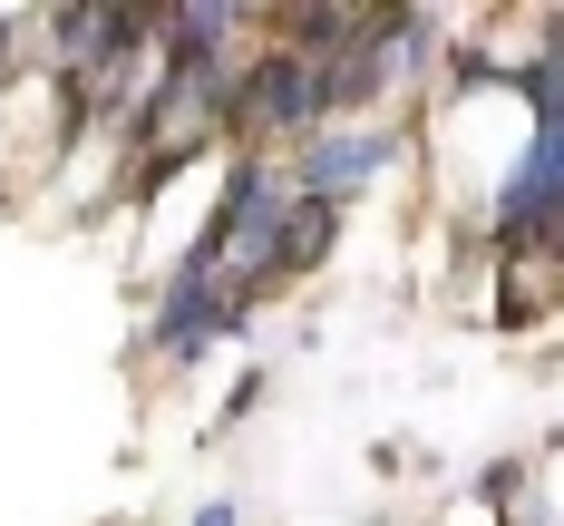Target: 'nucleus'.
Instances as JSON below:
<instances>
[{
    "label": "nucleus",
    "instance_id": "obj_2",
    "mask_svg": "<svg viewBox=\"0 0 564 526\" xmlns=\"http://www.w3.org/2000/svg\"><path fill=\"white\" fill-rule=\"evenodd\" d=\"M399 167V127H370V117H350V127H312L302 147H292V195H312V205H350L370 175Z\"/></svg>",
    "mask_w": 564,
    "mask_h": 526
},
{
    "label": "nucleus",
    "instance_id": "obj_1",
    "mask_svg": "<svg viewBox=\"0 0 564 526\" xmlns=\"http://www.w3.org/2000/svg\"><path fill=\"white\" fill-rule=\"evenodd\" d=\"M555 215H564V127H535L525 137V167L497 185V254L507 264H555Z\"/></svg>",
    "mask_w": 564,
    "mask_h": 526
},
{
    "label": "nucleus",
    "instance_id": "obj_5",
    "mask_svg": "<svg viewBox=\"0 0 564 526\" xmlns=\"http://www.w3.org/2000/svg\"><path fill=\"white\" fill-rule=\"evenodd\" d=\"M467 88H507V58L477 50V40H457L448 50V98H467Z\"/></svg>",
    "mask_w": 564,
    "mask_h": 526
},
{
    "label": "nucleus",
    "instance_id": "obj_6",
    "mask_svg": "<svg viewBox=\"0 0 564 526\" xmlns=\"http://www.w3.org/2000/svg\"><path fill=\"white\" fill-rule=\"evenodd\" d=\"M185 526H243V507H225V497H215V507H195Z\"/></svg>",
    "mask_w": 564,
    "mask_h": 526
},
{
    "label": "nucleus",
    "instance_id": "obj_3",
    "mask_svg": "<svg viewBox=\"0 0 564 526\" xmlns=\"http://www.w3.org/2000/svg\"><path fill=\"white\" fill-rule=\"evenodd\" d=\"M243 322H253V312H243L225 283H175V273H166V292H156V322H147V351H156V361H205V351L234 342Z\"/></svg>",
    "mask_w": 564,
    "mask_h": 526
},
{
    "label": "nucleus",
    "instance_id": "obj_7",
    "mask_svg": "<svg viewBox=\"0 0 564 526\" xmlns=\"http://www.w3.org/2000/svg\"><path fill=\"white\" fill-rule=\"evenodd\" d=\"M10 40H20V20H0V98H10Z\"/></svg>",
    "mask_w": 564,
    "mask_h": 526
},
{
    "label": "nucleus",
    "instance_id": "obj_4",
    "mask_svg": "<svg viewBox=\"0 0 564 526\" xmlns=\"http://www.w3.org/2000/svg\"><path fill=\"white\" fill-rule=\"evenodd\" d=\"M253 10H234V0H175V10H156V78H225L234 58V30H243Z\"/></svg>",
    "mask_w": 564,
    "mask_h": 526
}]
</instances>
